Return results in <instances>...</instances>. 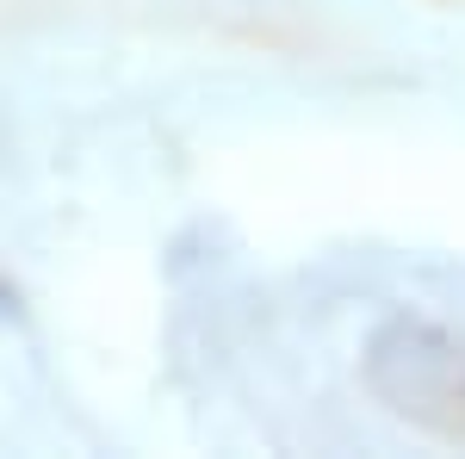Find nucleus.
I'll return each instance as SVG.
<instances>
[{
  "label": "nucleus",
  "mask_w": 465,
  "mask_h": 459,
  "mask_svg": "<svg viewBox=\"0 0 465 459\" xmlns=\"http://www.w3.org/2000/svg\"><path fill=\"white\" fill-rule=\"evenodd\" d=\"M0 323H25V304H19V292L0 280Z\"/></svg>",
  "instance_id": "f257e3e1"
}]
</instances>
